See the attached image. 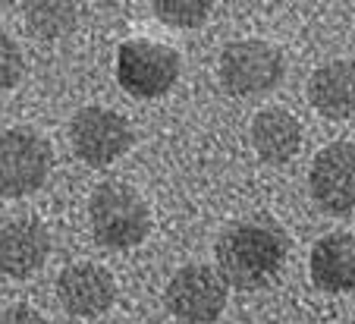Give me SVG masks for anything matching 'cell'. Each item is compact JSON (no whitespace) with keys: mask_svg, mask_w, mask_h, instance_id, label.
<instances>
[{"mask_svg":"<svg viewBox=\"0 0 355 324\" xmlns=\"http://www.w3.org/2000/svg\"><path fill=\"white\" fill-rule=\"evenodd\" d=\"M217 274L227 287H264L280 274L289 255V239L280 227L264 221H242L233 223L217 239Z\"/></svg>","mask_w":355,"mask_h":324,"instance_id":"6da1fadb","label":"cell"},{"mask_svg":"<svg viewBox=\"0 0 355 324\" xmlns=\"http://www.w3.org/2000/svg\"><path fill=\"white\" fill-rule=\"evenodd\" d=\"M92 233L107 249H132L151 233V208L129 182H101L88 202Z\"/></svg>","mask_w":355,"mask_h":324,"instance_id":"7a4b0ae2","label":"cell"},{"mask_svg":"<svg viewBox=\"0 0 355 324\" xmlns=\"http://www.w3.org/2000/svg\"><path fill=\"white\" fill-rule=\"evenodd\" d=\"M182 73L180 51L167 41L129 38L116 51V82L135 98H161Z\"/></svg>","mask_w":355,"mask_h":324,"instance_id":"3957f363","label":"cell"},{"mask_svg":"<svg viewBox=\"0 0 355 324\" xmlns=\"http://www.w3.org/2000/svg\"><path fill=\"white\" fill-rule=\"evenodd\" d=\"M51 173V145L28 126L0 129V196L22 198L41 189Z\"/></svg>","mask_w":355,"mask_h":324,"instance_id":"277c9868","label":"cell"},{"mask_svg":"<svg viewBox=\"0 0 355 324\" xmlns=\"http://www.w3.org/2000/svg\"><path fill=\"white\" fill-rule=\"evenodd\" d=\"M283 51L261 38H242L220 54V82L233 95H264L283 79Z\"/></svg>","mask_w":355,"mask_h":324,"instance_id":"5b68a950","label":"cell"},{"mask_svg":"<svg viewBox=\"0 0 355 324\" xmlns=\"http://www.w3.org/2000/svg\"><path fill=\"white\" fill-rule=\"evenodd\" d=\"M167 309L186 324H211L227 309V280L211 264H186L167 284Z\"/></svg>","mask_w":355,"mask_h":324,"instance_id":"8992f818","label":"cell"},{"mask_svg":"<svg viewBox=\"0 0 355 324\" xmlns=\"http://www.w3.org/2000/svg\"><path fill=\"white\" fill-rule=\"evenodd\" d=\"M69 142L73 151L88 167H107L123 157L132 145V126L123 114L110 108H82L69 123Z\"/></svg>","mask_w":355,"mask_h":324,"instance_id":"52a82bcc","label":"cell"},{"mask_svg":"<svg viewBox=\"0 0 355 324\" xmlns=\"http://www.w3.org/2000/svg\"><path fill=\"white\" fill-rule=\"evenodd\" d=\"M311 196L330 214L355 211V145L334 142L318 151L311 164Z\"/></svg>","mask_w":355,"mask_h":324,"instance_id":"ba28073f","label":"cell"},{"mask_svg":"<svg viewBox=\"0 0 355 324\" xmlns=\"http://www.w3.org/2000/svg\"><path fill=\"white\" fill-rule=\"evenodd\" d=\"M51 255V233L32 214L0 217V274L32 277Z\"/></svg>","mask_w":355,"mask_h":324,"instance_id":"9c48e42d","label":"cell"},{"mask_svg":"<svg viewBox=\"0 0 355 324\" xmlns=\"http://www.w3.org/2000/svg\"><path fill=\"white\" fill-rule=\"evenodd\" d=\"M57 299L76 318H98L114 305L116 280L104 264L76 262L67 264L57 277Z\"/></svg>","mask_w":355,"mask_h":324,"instance_id":"30bf717a","label":"cell"},{"mask_svg":"<svg viewBox=\"0 0 355 324\" xmlns=\"http://www.w3.org/2000/svg\"><path fill=\"white\" fill-rule=\"evenodd\" d=\"M311 280L327 293L355 290V233L336 230L311 249Z\"/></svg>","mask_w":355,"mask_h":324,"instance_id":"8fae6325","label":"cell"},{"mask_svg":"<svg viewBox=\"0 0 355 324\" xmlns=\"http://www.w3.org/2000/svg\"><path fill=\"white\" fill-rule=\"evenodd\" d=\"M309 98L318 114L330 120L355 114V60H330L309 79Z\"/></svg>","mask_w":355,"mask_h":324,"instance_id":"7c38bea8","label":"cell"},{"mask_svg":"<svg viewBox=\"0 0 355 324\" xmlns=\"http://www.w3.org/2000/svg\"><path fill=\"white\" fill-rule=\"evenodd\" d=\"M252 148L268 164H286L302 148V123L289 110L268 108L252 120Z\"/></svg>","mask_w":355,"mask_h":324,"instance_id":"4fadbf2b","label":"cell"},{"mask_svg":"<svg viewBox=\"0 0 355 324\" xmlns=\"http://www.w3.org/2000/svg\"><path fill=\"white\" fill-rule=\"evenodd\" d=\"M76 19L79 13L73 3H28L26 7V22L41 38H60L76 26Z\"/></svg>","mask_w":355,"mask_h":324,"instance_id":"5bb4252c","label":"cell"},{"mask_svg":"<svg viewBox=\"0 0 355 324\" xmlns=\"http://www.w3.org/2000/svg\"><path fill=\"white\" fill-rule=\"evenodd\" d=\"M155 16L173 28H198L208 22L211 3L208 0H155Z\"/></svg>","mask_w":355,"mask_h":324,"instance_id":"9a60e30c","label":"cell"},{"mask_svg":"<svg viewBox=\"0 0 355 324\" xmlns=\"http://www.w3.org/2000/svg\"><path fill=\"white\" fill-rule=\"evenodd\" d=\"M26 73V57H22L19 41L0 28V88H13Z\"/></svg>","mask_w":355,"mask_h":324,"instance_id":"2e32d148","label":"cell"},{"mask_svg":"<svg viewBox=\"0 0 355 324\" xmlns=\"http://www.w3.org/2000/svg\"><path fill=\"white\" fill-rule=\"evenodd\" d=\"M0 324H47V318L38 309H32V305L16 302L0 312Z\"/></svg>","mask_w":355,"mask_h":324,"instance_id":"e0dca14e","label":"cell"},{"mask_svg":"<svg viewBox=\"0 0 355 324\" xmlns=\"http://www.w3.org/2000/svg\"><path fill=\"white\" fill-rule=\"evenodd\" d=\"M349 324H355V318H352V321H349Z\"/></svg>","mask_w":355,"mask_h":324,"instance_id":"ac0fdd59","label":"cell"}]
</instances>
